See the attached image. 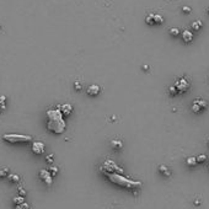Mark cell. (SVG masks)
Segmentation results:
<instances>
[{
  "mask_svg": "<svg viewBox=\"0 0 209 209\" xmlns=\"http://www.w3.org/2000/svg\"><path fill=\"white\" fill-rule=\"evenodd\" d=\"M159 170H160V171L165 175V176H170V170L166 167V166H164V165H161L160 167H159Z\"/></svg>",
  "mask_w": 209,
  "mask_h": 209,
  "instance_id": "obj_14",
  "label": "cell"
},
{
  "mask_svg": "<svg viewBox=\"0 0 209 209\" xmlns=\"http://www.w3.org/2000/svg\"><path fill=\"white\" fill-rule=\"evenodd\" d=\"M168 92H170V95H171V96H175V95L178 94V91H177V89H176L175 85H174V86H170V87H168Z\"/></svg>",
  "mask_w": 209,
  "mask_h": 209,
  "instance_id": "obj_16",
  "label": "cell"
},
{
  "mask_svg": "<svg viewBox=\"0 0 209 209\" xmlns=\"http://www.w3.org/2000/svg\"><path fill=\"white\" fill-rule=\"evenodd\" d=\"M100 94V86L97 85H90L87 89V95L89 96H97Z\"/></svg>",
  "mask_w": 209,
  "mask_h": 209,
  "instance_id": "obj_7",
  "label": "cell"
},
{
  "mask_svg": "<svg viewBox=\"0 0 209 209\" xmlns=\"http://www.w3.org/2000/svg\"><path fill=\"white\" fill-rule=\"evenodd\" d=\"M170 35L171 36H174V37H176V36H178L180 35V30L177 29V27H172V29H170Z\"/></svg>",
  "mask_w": 209,
  "mask_h": 209,
  "instance_id": "obj_15",
  "label": "cell"
},
{
  "mask_svg": "<svg viewBox=\"0 0 209 209\" xmlns=\"http://www.w3.org/2000/svg\"><path fill=\"white\" fill-rule=\"evenodd\" d=\"M205 160H207V156H205L204 154H202V155H199V156H198V158H197V162H199V164H201V162H204Z\"/></svg>",
  "mask_w": 209,
  "mask_h": 209,
  "instance_id": "obj_17",
  "label": "cell"
},
{
  "mask_svg": "<svg viewBox=\"0 0 209 209\" xmlns=\"http://www.w3.org/2000/svg\"><path fill=\"white\" fill-rule=\"evenodd\" d=\"M47 127L50 132L60 134L65 130V121L60 110H48L47 111Z\"/></svg>",
  "mask_w": 209,
  "mask_h": 209,
  "instance_id": "obj_1",
  "label": "cell"
},
{
  "mask_svg": "<svg viewBox=\"0 0 209 209\" xmlns=\"http://www.w3.org/2000/svg\"><path fill=\"white\" fill-rule=\"evenodd\" d=\"M111 147H112L113 149H116V150H118V149H122V148H123V143H122L120 139H113V140L111 141Z\"/></svg>",
  "mask_w": 209,
  "mask_h": 209,
  "instance_id": "obj_10",
  "label": "cell"
},
{
  "mask_svg": "<svg viewBox=\"0 0 209 209\" xmlns=\"http://www.w3.org/2000/svg\"><path fill=\"white\" fill-rule=\"evenodd\" d=\"M192 110H193V112H194V113H198V112H199V111H202L203 108L199 106L197 101H194V102L192 103Z\"/></svg>",
  "mask_w": 209,
  "mask_h": 209,
  "instance_id": "obj_12",
  "label": "cell"
},
{
  "mask_svg": "<svg viewBox=\"0 0 209 209\" xmlns=\"http://www.w3.org/2000/svg\"><path fill=\"white\" fill-rule=\"evenodd\" d=\"M208 15H209V9H208Z\"/></svg>",
  "mask_w": 209,
  "mask_h": 209,
  "instance_id": "obj_21",
  "label": "cell"
},
{
  "mask_svg": "<svg viewBox=\"0 0 209 209\" xmlns=\"http://www.w3.org/2000/svg\"><path fill=\"white\" fill-rule=\"evenodd\" d=\"M145 22L148 25H161L164 22V17L159 14H149L145 17Z\"/></svg>",
  "mask_w": 209,
  "mask_h": 209,
  "instance_id": "obj_3",
  "label": "cell"
},
{
  "mask_svg": "<svg viewBox=\"0 0 209 209\" xmlns=\"http://www.w3.org/2000/svg\"><path fill=\"white\" fill-rule=\"evenodd\" d=\"M59 108H60V112H62L63 116H69L71 113V111H73V106H71V104H68V103L67 104H62Z\"/></svg>",
  "mask_w": 209,
  "mask_h": 209,
  "instance_id": "obj_8",
  "label": "cell"
},
{
  "mask_svg": "<svg viewBox=\"0 0 209 209\" xmlns=\"http://www.w3.org/2000/svg\"><path fill=\"white\" fill-rule=\"evenodd\" d=\"M208 145H209V143H208Z\"/></svg>",
  "mask_w": 209,
  "mask_h": 209,
  "instance_id": "obj_22",
  "label": "cell"
},
{
  "mask_svg": "<svg viewBox=\"0 0 209 209\" xmlns=\"http://www.w3.org/2000/svg\"><path fill=\"white\" fill-rule=\"evenodd\" d=\"M3 139L5 141H9L11 144H16V143H29L32 140L31 135H25V134H15V133H10V134H4Z\"/></svg>",
  "mask_w": 209,
  "mask_h": 209,
  "instance_id": "obj_2",
  "label": "cell"
},
{
  "mask_svg": "<svg viewBox=\"0 0 209 209\" xmlns=\"http://www.w3.org/2000/svg\"><path fill=\"white\" fill-rule=\"evenodd\" d=\"M182 40H183V42H186V43L192 42V40H193V33H192L191 31H188V30H185L183 32H182Z\"/></svg>",
  "mask_w": 209,
  "mask_h": 209,
  "instance_id": "obj_9",
  "label": "cell"
},
{
  "mask_svg": "<svg viewBox=\"0 0 209 209\" xmlns=\"http://www.w3.org/2000/svg\"><path fill=\"white\" fill-rule=\"evenodd\" d=\"M182 11H183V12H189V11H191V8H188V6H183V8H182Z\"/></svg>",
  "mask_w": 209,
  "mask_h": 209,
  "instance_id": "obj_18",
  "label": "cell"
},
{
  "mask_svg": "<svg viewBox=\"0 0 209 209\" xmlns=\"http://www.w3.org/2000/svg\"><path fill=\"white\" fill-rule=\"evenodd\" d=\"M186 162H187V165L188 166H191V167H193V166H195L197 165V158H188L187 160H186Z\"/></svg>",
  "mask_w": 209,
  "mask_h": 209,
  "instance_id": "obj_13",
  "label": "cell"
},
{
  "mask_svg": "<svg viewBox=\"0 0 209 209\" xmlns=\"http://www.w3.org/2000/svg\"><path fill=\"white\" fill-rule=\"evenodd\" d=\"M57 171H58L57 167H52V172H53V175H56V174H57Z\"/></svg>",
  "mask_w": 209,
  "mask_h": 209,
  "instance_id": "obj_20",
  "label": "cell"
},
{
  "mask_svg": "<svg viewBox=\"0 0 209 209\" xmlns=\"http://www.w3.org/2000/svg\"><path fill=\"white\" fill-rule=\"evenodd\" d=\"M175 87L177 89L178 92H186V91L189 89V83L186 79H180L175 83Z\"/></svg>",
  "mask_w": 209,
  "mask_h": 209,
  "instance_id": "obj_4",
  "label": "cell"
},
{
  "mask_svg": "<svg viewBox=\"0 0 209 209\" xmlns=\"http://www.w3.org/2000/svg\"><path fill=\"white\" fill-rule=\"evenodd\" d=\"M40 177L42 178V181L44 182V183H46L47 186H50V185H52V182H53V180H52V175H50V172L47 171V170H44V168L40 171Z\"/></svg>",
  "mask_w": 209,
  "mask_h": 209,
  "instance_id": "obj_5",
  "label": "cell"
},
{
  "mask_svg": "<svg viewBox=\"0 0 209 209\" xmlns=\"http://www.w3.org/2000/svg\"><path fill=\"white\" fill-rule=\"evenodd\" d=\"M75 89H76V90H81V84L76 81V83H75Z\"/></svg>",
  "mask_w": 209,
  "mask_h": 209,
  "instance_id": "obj_19",
  "label": "cell"
},
{
  "mask_svg": "<svg viewBox=\"0 0 209 209\" xmlns=\"http://www.w3.org/2000/svg\"><path fill=\"white\" fill-rule=\"evenodd\" d=\"M44 150H46V147H44L43 143H41V141H35L32 144V151L36 155H42L44 153Z\"/></svg>",
  "mask_w": 209,
  "mask_h": 209,
  "instance_id": "obj_6",
  "label": "cell"
},
{
  "mask_svg": "<svg viewBox=\"0 0 209 209\" xmlns=\"http://www.w3.org/2000/svg\"><path fill=\"white\" fill-rule=\"evenodd\" d=\"M191 27H192V30H194V31H199V30L202 29V21H201V20L193 21V22L191 23Z\"/></svg>",
  "mask_w": 209,
  "mask_h": 209,
  "instance_id": "obj_11",
  "label": "cell"
}]
</instances>
